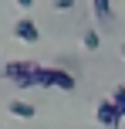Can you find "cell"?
I'll return each instance as SVG.
<instances>
[{
    "label": "cell",
    "instance_id": "6da1fadb",
    "mask_svg": "<svg viewBox=\"0 0 125 129\" xmlns=\"http://www.w3.org/2000/svg\"><path fill=\"white\" fill-rule=\"evenodd\" d=\"M74 75L64 68H47V64H37L34 68V88H61V92H74Z\"/></svg>",
    "mask_w": 125,
    "mask_h": 129
},
{
    "label": "cell",
    "instance_id": "7a4b0ae2",
    "mask_svg": "<svg viewBox=\"0 0 125 129\" xmlns=\"http://www.w3.org/2000/svg\"><path fill=\"white\" fill-rule=\"evenodd\" d=\"M34 68H37V61H27V58H20V61H10V64H4V78H10V85H17V88H34Z\"/></svg>",
    "mask_w": 125,
    "mask_h": 129
},
{
    "label": "cell",
    "instance_id": "3957f363",
    "mask_svg": "<svg viewBox=\"0 0 125 129\" xmlns=\"http://www.w3.org/2000/svg\"><path fill=\"white\" fill-rule=\"evenodd\" d=\"M95 119H98L105 129H118L125 116L115 109V102H112V99H101V102H98V109H95Z\"/></svg>",
    "mask_w": 125,
    "mask_h": 129
},
{
    "label": "cell",
    "instance_id": "277c9868",
    "mask_svg": "<svg viewBox=\"0 0 125 129\" xmlns=\"http://www.w3.org/2000/svg\"><path fill=\"white\" fill-rule=\"evenodd\" d=\"M14 34H17L24 44H37L41 41V31H37V24H34L31 17H20L17 24H14Z\"/></svg>",
    "mask_w": 125,
    "mask_h": 129
},
{
    "label": "cell",
    "instance_id": "5b68a950",
    "mask_svg": "<svg viewBox=\"0 0 125 129\" xmlns=\"http://www.w3.org/2000/svg\"><path fill=\"white\" fill-rule=\"evenodd\" d=\"M91 10L101 24H112L115 20V10H112V0H91Z\"/></svg>",
    "mask_w": 125,
    "mask_h": 129
},
{
    "label": "cell",
    "instance_id": "8992f818",
    "mask_svg": "<svg viewBox=\"0 0 125 129\" xmlns=\"http://www.w3.org/2000/svg\"><path fill=\"white\" fill-rule=\"evenodd\" d=\"M10 116H17V119H34V116H37V109H34L31 102H20V99H14V102H10Z\"/></svg>",
    "mask_w": 125,
    "mask_h": 129
},
{
    "label": "cell",
    "instance_id": "52a82bcc",
    "mask_svg": "<svg viewBox=\"0 0 125 129\" xmlns=\"http://www.w3.org/2000/svg\"><path fill=\"white\" fill-rule=\"evenodd\" d=\"M81 44H85L88 51H98V44H101V38H98V31H85V38H81Z\"/></svg>",
    "mask_w": 125,
    "mask_h": 129
},
{
    "label": "cell",
    "instance_id": "ba28073f",
    "mask_svg": "<svg viewBox=\"0 0 125 129\" xmlns=\"http://www.w3.org/2000/svg\"><path fill=\"white\" fill-rule=\"evenodd\" d=\"M112 102H115V109H118L122 116H125V85H118V88H115V95H112Z\"/></svg>",
    "mask_w": 125,
    "mask_h": 129
},
{
    "label": "cell",
    "instance_id": "9c48e42d",
    "mask_svg": "<svg viewBox=\"0 0 125 129\" xmlns=\"http://www.w3.org/2000/svg\"><path fill=\"white\" fill-rule=\"evenodd\" d=\"M74 0H54V10H71Z\"/></svg>",
    "mask_w": 125,
    "mask_h": 129
},
{
    "label": "cell",
    "instance_id": "30bf717a",
    "mask_svg": "<svg viewBox=\"0 0 125 129\" xmlns=\"http://www.w3.org/2000/svg\"><path fill=\"white\" fill-rule=\"evenodd\" d=\"M14 4H17V7H31L34 0H14Z\"/></svg>",
    "mask_w": 125,
    "mask_h": 129
},
{
    "label": "cell",
    "instance_id": "8fae6325",
    "mask_svg": "<svg viewBox=\"0 0 125 129\" xmlns=\"http://www.w3.org/2000/svg\"><path fill=\"white\" fill-rule=\"evenodd\" d=\"M122 54H125V44H122Z\"/></svg>",
    "mask_w": 125,
    "mask_h": 129
}]
</instances>
